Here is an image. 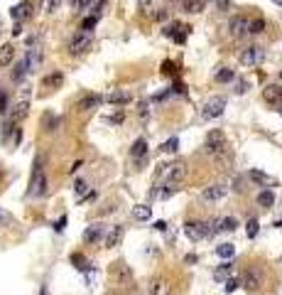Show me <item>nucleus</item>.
<instances>
[{
    "label": "nucleus",
    "instance_id": "nucleus-12",
    "mask_svg": "<svg viewBox=\"0 0 282 295\" xmlns=\"http://www.w3.org/2000/svg\"><path fill=\"white\" fill-rule=\"evenodd\" d=\"M103 236H106V226L103 224H91V226H86L84 241L86 244H101Z\"/></svg>",
    "mask_w": 282,
    "mask_h": 295
},
{
    "label": "nucleus",
    "instance_id": "nucleus-5",
    "mask_svg": "<svg viewBox=\"0 0 282 295\" xmlns=\"http://www.w3.org/2000/svg\"><path fill=\"white\" fill-rule=\"evenodd\" d=\"M238 62L243 64V66H258V64H263L265 62V47H260V44H251V47H246L241 54H238Z\"/></svg>",
    "mask_w": 282,
    "mask_h": 295
},
{
    "label": "nucleus",
    "instance_id": "nucleus-40",
    "mask_svg": "<svg viewBox=\"0 0 282 295\" xmlns=\"http://www.w3.org/2000/svg\"><path fill=\"white\" fill-rule=\"evenodd\" d=\"M162 74H165V76H174V74H177V64H174V62H162Z\"/></svg>",
    "mask_w": 282,
    "mask_h": 295
},
{
    "label": "nucleus",
    "instance_id": "nucleus-37",
    "mask_svg": "<svg viewBox=\"0 0 282 295\" xmlns=\"http://www.w3.org/2000/svg\"><path fill=\"white\" fill-rule=\"evenodd\" d=\"M59 5H61V0H42V10L49 12V15L59 10Z\"/></svg>",
    "mask_w": 282,
    "mask_h": 295
},
{
    "label": "nucleus",
    "instance_id": "nucleus-45",
    "mask_svg": "<svg viewBox=\"0 0 282 295\" xmlns=\"http://www.w3.org/2000/svg\"><path fill=\"white\" fill-rule=\"evenodd\" d=\"M7 104H10L7 94H5V91H0V114H5V111H7Z\"/></svg>",
    "mask_w": 282,
    "mask_h": 295
},
{
    "label": "nucleus",
    "instance_id": "nucleus-22",
    "mask_svg": "<svg viewBox=\"0 0 282 295\" xmlns=\"http://www.w3.org/2000/svg\"><path fill=\"white\" fill-rule=\"evenodd\" d=\"M27 74H29L27 62H25V59H20V62H17L15 66H12V74H10V76H12V82H17V84H20V82H22V79H25Z\"/></svg>",
    "mask_w": 282,
    "mask_h": 295
},
{
    "label": "nucleus",
    "instance_id": "nucleus-51",
    "mask_svg": "<svg viewBox=\"0 0 282 295\" xmlns=\"http://www.w3.org/2000/svg\"><path fill=\"white\" fill-rule=\"evenodd\" d=\"M20 32H22V25H20V22H17V25H15V28H12V34H20Z\"/></svg>",
    "mask_w": 282,
    "mask_h": 295
},
{
    "label": "nucleus",
    "instance_id": "nucleus-4",
    "mask_svg": "<svg viewBox=\"0 0 282 295\" xmlns=\"http://www.w3.org/2000/svg\"><path fill=\"white\" fill-rule=\"evenodd\" d=\"M91 47H93V32L79 30V32L69 40V54H71V57H81V54H86Z\"/></svg>",
    "mask_w": 282,
    "mask_h": 295
},
{
    "label": "nucleus",
    "instance_id": "nucleus-54",
    "mask_svg": "<svg viewBox=\"0 0 282 295\" xmlns=\"http://www.w3.org/2000/svg\"><path fill=\"white\" fill-rule=\"evenodd\" d=\"M0 219H2V214H0Z\"/></svg>",
    "mask_w": 282,
    "mask_h": 295
},
{
    "label": "nucleus",
    "instance_id": "nucleus-44",
    "mask_svg": "<svg viewBox=\"0 0 282 295\" xmlns=\"http://www.w3.org/2000/svg\"><path fill=\"white\" fill-rule=\"evenodd\" d=\"M140 12H142V15H150V18H152V12H155V10H152V2H150V0H140Z\"/></svg>",
    "mask_w": 282,
    "mask_h": 295
},
{
    "label": "nucleus",
    "instance_id": "nucleus-32",
    "mask_svg": "<svg viewBox=\"0 0 282 295\" xmlns=\"http://www.w3.org/2000/svg\"><path fill=\"white\" fill-rule=\"evenodd\" d=\"M260 32H265V20L263 18H255L248 22V34H260Z\"/></svg>",
    "mask_w": 282,
    "mask_h": 295
},
{
    "label": "nucleus",
    "instance_id": "nucleus-21",
    "mask_svg": "<svg viewBox=\"0 0 282 295\" xmlns=\"http://www.w3.org/2000/svg\"><path fill=\"white\" fill-rule=\"evenodd\" d=\"M61 84H64V74H61V72L47 74V76L42 79V86H44V88H52V91H54V88H59Z\"/></svg>",
    "mask_w": 282,
    "mask_h": 295
},
{
    "label": "nucleus",
    "instance_id": "nucleus-6",
    "mask_svg": "<svg viewBox=\"0 0 282 295\" xmlns=\"http://www.w3.org/2000/svg\"><path fill=\"white\" fill-rule=\"evenodd\" d=\"M224 111H226V98L214 96V98H209V101L204 104V108H201V118H204V120H214V118L224 116Z\"/></svg>",
    "mask_w": 282,
    "mask_h": 295
},
{
    "label": "nucleus",
    "instance_id": "nucleus-50",
    "mask_svg": "<svg viewBox=\"0 0 282 295\" xmlns=\"http://www.w3.org/2000/svg\"><path fill=\"white\" fill-rule=\"evenodd\" d=\"M155 229H157V232H167V224H165V222H155Z\"/></svg>",
    "mask_w": 282,
    "mask_h": 295
},
{
    "label": "nucleus",
    "instance_id": "nucleus-1",
    "mask_svg": "<svg viewBox=\"0 0 282 295\" xmlns=\"http://www.w3.org/2000/svg\"><path fill=\"white\" fill-rule=\"evenodd\" d=\"M204 150H206V155H211L214 160H224L226 155H228V140H226L224 130H219V128L209 130V136H206V140H204Z\"/></svg>",
    "mask_w": 282,
    "mask_h": 295
},
{
    "label": "nucleus",
    "instance_id": "nucleus-3",
    "mask_svg": "<svg viewBox=\"0 0 282 295\" xmlns=\"http://www.w3.org/2000/svg\"><path fill=\"white\" fill-rule=\"evenodd\" d=\"M29 197H44L47 194V175L42 170V158L34 160V170H32V180H29Z\"/></svg>",
    "mask_w": 282,
    "mask_h": 295
},
{
    "label": "nucleus",
    "instance_id": "nucleus-28",
    "mask_svg": "<svg viewBox=\"0 0 282 295\" xmlns=\"http://www.w3.org/2000/svg\"><path fill=\"white\" fill-rule=\"evenodd\" d=\"M71 264L76 266L79 270H93V264L88 258H84L81 254H71Z\"/></svg>",
    "mask_w": 282,
    "mask_h": 295
},
{
    "label": "nucleus",
    "instance_id": "nucleus-47",
    "mask_svg": "<svg viewBox=\"0 0 282 295\" xmlns=\"http://www.w3.org/2000/svg\"><path fill=\"white\" fill-rule=\"evenodd\" d=\"M106 123H113V126L123 123V114H113V116H106Z\"/></svg>",
    "mask_w": 282,
    "mask_h": 295
},
{
    "label": "nucleus",
    "instance_id": "nucleus-38",
    "mask_svg": "<svg viewBox=\"0 0 282 295\" xmlns=\"http://www.w3.org/2000/svg\"><path fill=\"white\" fill-rule=\"evenodd\" d=\"M106 5H108V0H96V2L91 5V10H93L91 15H96V18H101V15H103V10H106Z\"/></svg>",
    "mask_w": 282,
    "mask_h": 295
},
{
    "label": "nucleus",
    "instance_id": "nucleus-15",
    "mask_svg": "<svg viewBox=\"0 0 282 295\" xmlns=\"http://www.w3.org/2000/svg\"><path fill=\"white\" fill-rule=\"evenodd\" d=\"M29 114V104L27 101H20V104H15L10 111H7V120H12V123H20V120H25Z\"/></svg>",
    "mask_w": 282,
    "mask_h": 295
},
{
    "label": "nucleus",
    "instance_id": "nucleus-39",
    "mask_svg": "<svg viewBox=\"0 0 282 295\" xmlns=\"http://www.w3.org/2000/svg\"><path fill=\"white\" fill-rule=\"evenodd\" d=\"M177 148H179V138H169L167 143H162V152H177Z\"/></svg>",
    "mask_w": 282,
    "mask_h": 295
},
{
    "label": "nucleus",
    "instance_id": "nucleus-25",
    "mask_svg": "<svg viewBox=\"0 0 282 295\" xmlns=\"http://www.w3.org/2000/svg\"><path fill=\"white\" fill-rule=\"evenodd\" d=\"M214 79H216L219 84H231V82L236 79V74H233V69H228V66H219Z\"/></svg>",
    "mask_w": 282,
    "mask_h": 295
},
{
    "label": "nucleus",
    "instance_id": "nucleus-26",
    "mask_svg": "<svg viewBox=\"0 0 282 295\" xmlns=\"http://www.w3.org/2000/svg\"><path fill=\"white\" fill-rule=\"evenodd\" d=\"M258 204L265 206V209H268V206H273V204H275V192H273V190H263V192L258 194Z\"/></svg>",
    "mask_w": 282,
    "mask_h": 295
},
{
    "label": "nucleus",
    "instance_id": "nucleus-20",
    "mask_svg": "<svg viewBox=\"0 0 282 295\" xmlns=\"http://www.w3.org/2000/svg\"><path fill=\"white\" fill-rule=\"evenodd\" d=\"M263 96H265V101H268V104L278 106V104L282 101V86H275V84H273V86H268L265 91H263Z\"/></svg>",
    "mask_w": 282,
    "mask_h": 295
},
{
    "label": "nucleus",
    "instance_id": "nucleus-31",
    "mask_svg": "<svg viewBox=\"0 0 282 295\" xmlns=\"http://www.w3.org/2000/svg\"><path fill=\"white\" fill-rule=\"evenodd\" d=\"M184 12H201L204 10V0H182Z\"/></svg>",
    "mask_w": 282,
    "mask_h": 295
},
{
    "label": "nucleus",
    "instance_id": "nucleus-33",
    "mask_svg": "<svg viewBox=\"0 0 282 295\" xmlns=\"http://www.w3.org/2000/svg\"><path fill=\"white\" fill-rule=\"evenodd\" d=\"M93 2H96V0H69V8H71L74 12H81V10H88Z\"/></svg>",
    "mask_w": 282,
    "mask_h": 295
},
{
    "label": "nucleus",
    "instance_id": "nucleus-55",
    "mask_svg": "<svg viewBox=\"0 0 282 295\" xmlns=\"http://www.w3.org/2000/svg\"><path fill=\"white\" fill-rule=\"evenodd\" d=\"M0 91H2V88H0Z\"/></svg>",
    "mask_w": 282,
    "mask_h": 295
},
{
    "label": "nucleus",
    "instance_id": "nucleus-9",
    "mask_svg": "<svg viewBox=\"0 0 282 295\" xmlns=\"http://www.w3.org/2000/svg\"><path fill=\"white\" fill-rule=\"evenodd\" d=\"M248 22H251V18H246V15H233V18L228 20V32H231V37H236V40L246 37V34H248Z\"/></svg>",
    "mask_w": 282,
    "mask_h": 295
},
{
    "label": "nucleus",
    "instance_id": "nucleus-46",
    "mask_svg": "<svg viewBox=\"0 0 282 295\" xmlns=\"http://www.w3.org/2000/svg\"><path fill=\"white\" fill-rule=\"evenodd\" d=\"M152 293H155V295H165V283H162V280H155V283H152Z\"/></svg>",
    "mask_w": 282,
    "mask_h": 295
},
{
    "label": "nucleus",
    "instance_id": "nucleus-34",
    "mask_svg": "<svg viewBox=\"0 0 282 295\" xmlns=\"http://www.w3.org/2000/svg\"><path fill=\"white\" fill-rule=\"evenodd\" d=\"M216 254H219L221 258H233V254H236V246H233V244H221V246L216 248Z\"/></svg>",
    "mask_w": 282,
    "mask_h": 295
},
{
    "label": "nucleus",
    "instance_id": "nucleus-24",
    "mask_svg": "<svg viewBox=\"0 0 282 295\" xmlns=\"http://www.w3.org/2000/svg\"><path fill=\"white\" fill-rule=\"evenodd\" d=\"M15 59V47L12 44H2L0 47V66H10Z\"/></svg>",
    "mask_w": 282,
    "mask_h": 295
},
{
    "label": "nucleus",
    "instance_id": "nucleus-8",
    "mask_svg": "<svg viewBox=\"0 0 282 295\" xmlns=\"http://www.w3.org/2000/svg\"><path fill=\"white\" fill-rule=\"evenodd\" d=\"M263 280H265V276H263L260 268H248L246 276H243V288H246L248 293H258V290L263 288Z\"/></svg>",
    "mask_w": 282,
    "mask_h": 295
},
{
    "label": "nucleus",
    "instance_id": "nucleus-52",
    "mask_svg": "<svg viewBox=\"0 0 282 295\" xmlns=\"http://www.w3.org/2000/svg\"><path fill=\"white\" fill-rule=\"evenodd\" d=\"M39 295H47V288H42V293H39Z\"/></svg>",
    "mask_w": 282,
    "mask_h": 295
},
{
    "label": "nucleus",
    "instance_id": "nucleus-36",
    "mask_svg": "<svg viewBox=\"0 0 282 295\" xmlns=\"http://www.w3.org/2000/svg\"><path fill=\"white\" fill-rule=\"evenodd\" d=\"M258 232H260V222H258L255 216H251V219H248V226H246V234H248V238H255Z\"/></svg>",
    "mask_w": 282,
    "mask_h": 295
},
{
    "label": "nucleus",
    "instance_id": "nucleus-14",
    "mask_svg": "<svg viewBox=\"0 0 282 295\" xmlns=\"http://www.w3.org/2000/svg\"><path fill=\"white\" fill-rule=\"evenodd\" d=\"M10 15H12V20H27L32 18V0H22V2H17L15 8H10Z\"/></svg>",
    "mask_w": 282,
    "mask_h": 295
},
{
    "label": "nucleus",
    "instance_id": "nucleus-2",
    "mask_svg": "<svg viewBox=\"0 0 282 295\" xmlns=\"http://www.w3.org/2000/svg\"><path fill=\"white\" fill-rule=\"evenodd\" d=\"M184 234L189 236L192 241H201V238H211V236H216V219H211V222H197V219H192V222H187L184 224Z\"/></svg>",
    "mask_w": 282,
    "mask_h": 295
},
{
    "label": "nucleus",
    "instance_id": "nucleus-29",
    "mask_svg": "<svg viewBox=\"0 0 282 295\" xmlns=\"http://www.w3.org/2000/svg\"><path fill=\"white\" fill-rule=\"evenodd\" d=\"M150 214H152V206L150 204H138L133 209V216L138 219V222H145V219H150Z\"/></svg>",
    "mask_w": 282,
    "mask_h": 295
},
{
    "label": "nucleus",
    "instance_id": "nucleus-23",
    "mask_svg": "<svg viewBox=\"0 0 282 295\" xmlns=\"http://www.w3.org/2000/svg\"><path fill=\"white\" fill-rule=\"evenodd\" d=\"M130 98H133V96H130L128 91H111V94L106 96V101H108V104H115V106H120V104H130Z\"/></svg>",
    "mask_w": 282,
    "mask_h": 295
},
{
    "label": "nucleus",
    "instance_id": "nucleus-27",
    "mask_svg": "<svg viewBox=\"0 0 282 295\" xmlns=\"http://www.w3.org/2000/svg\"><path fill=\"white\" fill-rule=\"evenodd\" d=\"M231 273H233V264L228 261V264H221L214 270V278H216V280H226V278H231Z\"/></svg>",
    "mask_w": 282,
    "mask_h": 295
},
{
    "label": "nucleus",
    "instance_id": "nucleus-41",
    "mask_svg": "<svg viewBox=\"0 0 282 295\" xmlns=\"http://www.w3.org/2000/svg\"><path fill=\"white\" fill-rule=\"evenodd\" d=\"M56 126H59L56 116H44V130H56Z\"/></svg>",
    "mask_w": 282,
    "mask_h": 295
},
{
    "label": "nucleus",
    "instance_id": "nucleus-11",
    "mask_svg": "<svg viewBox=\"0 0 282 295\" xmlns=\"http://www.w3.org/2000/svg\"><path fill=\"white\" fill-rule=\"evenodd\" d=\"M42 59H44V50L34 42V44H29V50H27V54H25V62H27V66H29V72H34L39 64H42Z\"/></svg>",
    "mask_w": 282,
    "mask_h": 295
},
{
    "label": "nucleus",
    "instance_id": "nucleus-35",
    "mask_svg": "<svg viewBox=\"0 0 282 295\" xmlns=\"http://www.w3.org/2000/svg\"><path fill=\"white\" fill-rule=\"evenodd\" d=\"M98 20H101V18L88 15V18H84V20H81V28H79V30H84V32H93V28L98 25Z\"/></svg>",
    "mask_w": 282,
    "mask_h": 295
},
{
    "label": "nucleus",
    "instance_id": "nucleus-19",
    "mask_svg": "<svg viewBox=\"0 0 282 295\" xmlns=\"http://www.w3.org/2000/svg\"><path fill=\"white\" fill-rule=\"evenodd\" d=\"M101 101H103V96H98V94H88V96H84V98L79 101V111H91V108H98V106H101Z\"/></svg>",
    "mask_w": 282,
    "mask_h": 295
},
{
    "label": "nucleus",
    "instance_id": "nucleus-49",
    "mask_svg": "<svg viewBox=\"0 0 282 295\" xmlns=\"http://www.w3.org/2000/svg\"><path fill=\"white\" fill-rule=\"evenodd\" d=\"M152 18H157V20H167V10H165V8H160L157 12H152Z\"/></svg>",
    "mask_w": 282,
    "mask_h": 295
},
{
    "label": "nucleus",
    "instance_id": "nucleus-43",
    "mask_svg": "<svg viewBox=\"0 0 282 295\" xmlns=\"http://www.w3.org/2000/svg\"><path fill=\"white\" fill-rule=\"evenodd\" d=\"M86 190H88V184H86V180H76V182H74V192H76L79 197L84 194Z\"/></svg>",
    "mask_w": 282,
    "mask_h": 295
},
{
    "label": "nucleus",
    "instance_id": "nucleus-42",
    "mask_svg": "<svg viewBox=\"0 0 282 295\" xmlns=\"http://www.w3.org/2000/svg\"><path fill=\"white\" fill-rule=\"evenodd\" d=\"M236 288H238V280H236V278H226V280H224V290H226V293H233Z\"/></svg>",
    "mask_w": 282,
    "mask_h": 295
},
{
    "label": "nucleus",
    "instance_id": "nucleus-13",
    "mask_svg": "<svg viewBox=\"0 0 282 295\" xmlns=\"http://www.w3.org/2000/svg\"><path fill=\"white\" fill-rule=\"evenodd\" d=\"M226 192H228L226 184H211V187H206V190L201 192V200H204V202H216V200H224Z\"/></svg>",
    "mask_w": 282,
    "mask_h": 295
},
{
    "label": "nucleus",
    "instance_id": "nucleus-17",
    "mask_svg": "<svg viewBox=\"0 0 282 295\" xmlns=\"http://www.w3.org/2000/svg\"><path fill=\"white\" fill-rule=\"evenodd\" d=\"M145 155H147V140L145 138H138L133 146H130V158L133 160H138V162H145Z\"/></svg>",
    "mask_w": 282,
    "mask_h": 295
},
{
    "label": "nucleus",
    "instance_id": "nucleus-16",
    "mask_svg": "<svg viewBox=\"0 0 282 295\" xmlns=\"http://www.w3.org/2000/svg\"><path fill=\"white\" fill-rule=\"evenodd\" d=\"M123 234H125V229H123L120 224H118V226H111V232L103 236V244H106V248H115V246H120Z\"/></svg>",
    "mask_w": 282,
    "mask_h": 295
},
{
    "label": "nucleus",
    "instance_id": "nucleus-18",
    "mask_svg": "<svg viewBox=\"0 0 282 295\" xmlns=\"http://www.w3.org/2000/svg\"><path fill=\"white\" fill-rule=\"evenodd\" d=\"M238 229V219L236 216H224V219H216V232L219 234H231Z\"/></svg>",
    "mask_w": 282,
    "mask_h": 295
},
{
    "label": "nucleus",
    "instance_id": "nucleus-53",
    "mask_svg": "<svg viewBox=\"0 0 282 295\" xmlns=\"http://www.w3.org/2000/svg\"><path fill=\"white\" fill-rule=\"evenodd\" d=\"M278 108H280V111H282V101H280V104H278Z\"/></svg>",
    "mask_w": 282,
    "mask_h": 295
},
{
    "label": "nucleus",
    "instance_id": "nucleus-10",
    "mask_svg": "<svg viewBox=\"0 0 282 295\" xmlns=\"http://www.w3.org/2000/svg\"><path fill=\"white\" fill-rule=\"evenodd\" d=\"M184 177H187V168H184L182 162L172 165V168H169V172H167V177H165V187H177Z\"/></svg>",
    "mask_w": 282,
    "mask_h": 295
},
{
    "label": "nucleus",
    "instance_id": "nucleus-7",
    "mask_svg": "<svg viewBox=\"0 0 282 295\" xmlns=\"http://www.w3.org/2000/svg\"><path fill=\"white\" fill-rule=\"evenodd\" d=\"M189 30H192V28H187V25H182V22L172 20V22H167V25H165L162 34H165V37H172L177 44H184V42H187V34H189Z\"/></svg>",
    "mask_w": 282,
    "mask_h": 295
},
{
    "label": "nucleus",
    "instance_id": "nucleus-30",
    "mask_svg": "<svg viewBox=\"0 0 282 295\" xmlns=\"http://www.w3.org/2000/svg\"><path fill=\"white\" fill-rule=\"evenodd\" d=\"M248 177H251L253 182H258V184H265V187H268V184H275V182H273V177H268L265 172H260V170H251V172H248Z\"/></svg>",
    "mask_w": 282,
    "mask_h": 295
},
{
    "label": "nucleus",
    "instance_id": "nucleus-48",
    "mask_svg": "<svg viewBox=\"0 0 282 295\" xmlns=\"http://www.w3.org/2000/svg\"><path fill=\"white\" fill-rule=\"evenodd\" d=\"M64 226H66V216H61V219L56 222V224H54V232H59V234H61V232H64Z\"/></svg>",
    "mask_w": 282,
    "mask_h": 295
}]
</instances>
